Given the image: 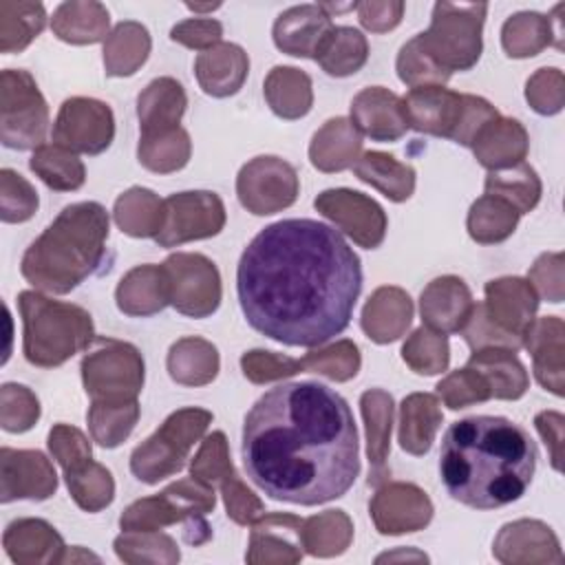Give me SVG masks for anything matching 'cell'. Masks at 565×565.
I'll return each mask as SVG.
<instances>
[{"mask_svg": "<svg viewBox=\"0 0 565 565\" xmlns=\"http://www.w3.org/2000/svg\"><path fill=\"white\" fill-rule=\"evenodd\" d=\"M9 7L18 20L0 11V33H2L0 49L4 53L22 51L33 38H38V33L44 29V22H46V13L40 2H18V4L9 2Z\"/></svg>", "mask_w": 565, "mask_h": 565, "instance_id": "obj_51", "label": "cell"}, {"mask_svg": "<svg viewBox=\"0 0 565 565\" xmlns=\"http://www.w3.org/2000/svg\"><path fill=\"white\" fill-rule=\"evenodd\" d=\"M115 221L130 236H157L163 221V201L146 188H130L115 201Z\"/></svg>", "mask_w": 565, "mask_h": 565, "instance_id": "obj_45", "label": "cell"}, {"mask_svg": "<svg viewBox=\"0 0 565 565\" xmlns=\"http://www.w3.org/2000/svg\"><path fill=\"white\" fill-rule=\"evenodd\" d=\"M185 7H188L190 11H214V9L221 7V2H214V4H196V2L192 4V2H188Z\"/></svg>", "mask_w": 565, "mask_h": 565, "instance_id": "obj_62", "label": "cell"}, {"mask_svg": "<svg viewBox=\"0 0 565 565\" xmlns=\"http://www.w3.org/2000/svg\"><path fill=\"white\" fill-rule=\"evenodd\" d=\"M247 477L274 501L320 505L360 475L358 428L347 399L320 382H282L243 422Z\"/></svg>", "mask_w": 565, "mask_h": 565, "instance_id": "obj_2", "label": "cell"}, {"mask_svg": "<svg viewBox=\"0 0 565 565\" xmlns=\"http://www.w3.org/2000/svg\"><path fill=\"white\" fill-rule=\"evenodd\" d=\"M221 35H223V26L218 20H212V18H190L170 29L172 42H179L188 49H196L201 53L216 46Z\"/></svg>", "mask_w": 565, "mask_h": 565, "instance_id": "obj_57", "label": "cell"}, {"mask_svg": "<svg viewBox=\"0 0 565 565\" xmlns=\"http://www.w3.org/2000/svg\"><path fill=\"white\" fill-rule=\"evenodd\" d=\"M236 194L252 214H274L296 201L298 174L294 166L278 157H256L241 168Z\"/></svg>", "mask_w": 565, "mask_h": 565, "instance_id": "obj_14", "label": "cell"}, {"mask_svg": "<svg viewBox=\"0 0 565 565\" xmlns=\"http://www.w3.org/2000/svg\"><path fill=\"white\" fill-rule=\"evenodd\" d=\"M49 448H51L53 457L60 461V466L64 468V475L73 472L90 461L88 439L82 435V430L66 426V424H57L51 428Z\"/></svg>", "mask_w": 565, "mask_h": 565, "instance_id": "obj_55", "label": "cell"}, {"mask_svg": "<svg viewBox=\"0 0 565 565\" xmlns=\"http://www.w3.org/2000/svg\"><path fill=\"white\" fill-rule=\"evenodd\" d=\"M2 470L24 475L15 483L2 488V503L13 499H46L55 492L57 479L49 459L38 450H11L2 448Z\"/></svg>", "mask_w": 565, "mask_h": 565, "instance_id": "obj_27", "label": "cell"}, {"mask_svg": "<svg viewBox=\"0 0 565 565\" xmlns=\"http://www.w3.org/2000/svg\"><path fill=\"white\" fill-rule=\"evenodd\" d=\"M331 29V18L318 4L291 7L274 22V44L287 55L316 60Z\"/></svg>", "mask_w": 565, "mask_h": 565, "instance_id": "obj_21", "label": "cell"}, {"mask_svg": "<svg viewBox=\"0 0 565 565\" xmlns=\"http://www.w3.org/2000/svg\"><path fill=\"white\" fill-rule=\"evenodd\" d=\"M139 161L152 172H172L188 163L190 159V137L183 128L170 132L141 137L139 139Z\"/></svg>", "mask_w": 565, "mask_h": 565, "instance_id": "obj_48", "label": "cell"}, {"mask_svg": "<svg viewBox=\"0 0 565 565\" xmlns=\"http://www.w3.org/2000/svg\"><path fill=\"white\" fill-rule=\"evenodd\" d=\"M170 302L168 278L161 265L130 269L117 287V307L128 316H150Z\"/></svg>", "mask_w": 565, "mask_h": 565, "instance_id": "obj_30", "label": "cell"}, {"mask_svg": "<svg viewBox=\"0 0 565 565\" xmlns=\"http://www.w3.org/2000/svg\"><path fill=\"white\" fill-rule=\"evenodd\" d=\"M470 148L488 170H508L525 159L527 132L516 119L497 117L477 132Z\"/></svg>", "mask_w": 565, "mask_h": 565, "instance_id": "obj_26", "label": "cell"}, {"mask_svg": "<svg viewBox=\"0 0 565 565\" xmlns=\"http://www.w3.org/2000/svg\"><path fill=\"white\" fill-rule=\"evenodd\" d=\"M519 216L521 214L510 203L483 194L468 212V234L483 245L505 241L514 232Z\"/></svg>", "mask_w": 565, "mask_h": 565, "instance_id": "obj_47", "label": "cell"}, {"mask_svg": "<svg viewBox=\"0 0 565 565\" xmlns=\"http://www.w3.org/2000/svg\"><path fill=\"white\" fill-rule=\"evenodd\" d=\"M53 31L71 44L99 42L108 38V11L99 2H64L53 15Z\"/></svg>", "mask_w": 565, "mask_h": 565, "instance_id": "obj_38", "label": "cell"}, {"mask_svg": "<svg viewBox=\"0 0 565 565\" xmlns=\"http://www.w3.org/2000/svg\"><path fill=\"white\" fill-rule=\"evenodd\" d=\"M170 377L179 384L199 386L216 377L218 353L216 349L201 338H185L170 347L168 353Z\"/></svg>", "mask_w": 565, "mask_h": 565, "instance_id": "obj_40", "label": "cell"}, {"mask_svg": "<svg viewBox=\"0 0 565 565\" xmlns=\"http://www.w3.org/2000/svg\"><path fill=\"white\" fill-rule=\"evenodd\" d=\"M413 318V302L399 287H380L366 302L362 311V329L366 335L386 344L397 340Z\"/></svg>", "mask_w": 565, "mask_h": 565, "instance_id": "obj_29", "label": "cell"}, {"mask_svg": "<svg viewBox=\"0 0 565 565\" xmlns=\"http://www.w3.org/2000/svg\"><path fill=\"white\" fill-rule=\"evenodd\" d=\"M265 99L282 119L305 117L311 108V77L294 66H276L265 79Z\"/></svg>", "mask_w": 565, "mask_h": 565, "instance_id": "obj_36", "label": "cell"}, {"mask_svg": "<svg viewBox=\"0 0 565 565\" xmlns=\"http://www.w3.org/2000/svg\"><path fill=\"white\" fill-rule=\"evenodd\" d=\"M494 556L503 563L563 561L558 539L541 521H516L503 525L494 543Z\"/></svg>", "mask_w": 565, "mask_h": 565, "instance_id": "obj_23", "label": "cell"}, {"mask_svg": "<svg viewBox=\"0 0 565 565\" xmlns=\"http://www.w3.org/2000/svg\"><path fill=\"white\" fill-rule=\"evenodd\" d=\"M353 172L360 181L377 188L386 199L399 203L406 201L415 190V170L408 163H399L395 157L369 150L364 152L355 166Z\"/></svg>", "mask_w": 565, "mask_h": 565, "instance_id": "obj_35", "label": "cell"}, {"mask_svg": "<svg viewBox=\"0 0 565 565\" xmlns=\"http://www.w3.org/2000/svg\"><path fill=\"white\" fill-rule=\"evenodd\" d=\"M82 377L97 404L137 402L143 386V360L132 344L99 338L97 349L82 362Z\"/></svg>", "mask_w": 565, "mask_h": 565, "instance_id": "obj_10", "label": "cell"}, {"mask_svg": "<svg viewBox=\"0 0 565 565\" xmlns=\"http://www.w3.org/2000/svg\"><path fill=\"white\" fill-rule=\"evenodd\" d=\"M150 53L148 29L139 22H119L104 44V64L108 75H132Z\"/></svg>", "mask_w": 565, "mask_h": 565, "instance_id": "obj_39", "label": "cell"}, {"mask_svg": "<svg viewBox=\"0 0 565 565\" xmlns=\"http://www.w3.org/2000/svg\"><path fill=\"white\" fill-rule=\"evenodd\" d=\"M536 459V444L523 426L499 415H472L446 428L439 477L455 501L497 510L525 494Z\"/></svg>", "mask_w": 565, "mask_h": 565, "instance_id": "obj_3", "label": "cell"}, {"mask_svg": "<svg viewBox=\"0 0 565 565\" xmlns=\"http://www.w3.org/2000/svg\"><path fill=\"white\" fill-rule=\"evenodd\" d=\"M523 347L532 353L534 375L545 391L563 395V320L558 316L539 318L525 333Z\"/></svg>", "mask_w": 565, "mask_h": 565, "instance_id": "obj_25", "label": "cell"}, {"mask_svg": "<svg viewBox=\"0 0 565 565\" xmlns=\"http://www.w3.org/2000/svg\"><path fill=\"white\" fill-rule=\"evenodd\" d=\"M351 124L373 141H397L408 130L404 99L382 86L364 88L351 102Z\"/></svg>", "mask_w": 565, "mask_h": 565, "instance_id": "obj_20", "label": "cell"}, {"mask_svg": "<svg viewBox=\"0 0 565 565\" xmlns=\"http://www.w3.org/2000/svg\"><path fill=\"white\" fill-rule=\"evenodd\" d=\"M49 108L26 71H2V143L7 148H40L46 135Z\"/></svg>", "mask_w": 565, "mask_h": 565, "instance_id": "obj_11", "label": "cell"}, {"mask_svg": "<svg viewBox=\"0 0 565 565\" xmlns=\"http://www.w3.org/2000/svg\"><path fill=\"white\" fill-rule=\"evenodd\" d=\"M185 110L183 86L172 77H159L146 86L137 99L141 137H152L179 128Z\"/></svg>", "mask_w": 565, "mask_h": 565, "instance_id": "obj_28", "label": "cell"}, {"mask_svg": "<svg viewBox=\"0 0 565 565\" xmlns=\"http://www.w3.org/2000/svg\"><path fill=\"white\" fill-rule=\"evenodd\" d=\"M369 57L366 38L353 26H333L322 42L316 62L335 77L358 73Z\"/></svg>", "mask_w": 565, "mask_h": 565, "instance_id": "obj_41", "label": "cell"}, {"mask_svg": "<svg viewBox=\"0 0 565 565\" xmlns=\"http://www.w3.org/2000/svg\"><path fill=\"white\" fill-rule=\"evenodd\" d=\"M221 490H223L227 516H232L236 523L247 525L263 514V503L243 486L236 472L221 483Z\"/></svg>", "mask_w": 565, "mask_h": 565, "instance_id": "obj_58", "label": "cell"}, {"mask_svg": "<svg viewBox=\"0 0 565 565\" xmlns=\"http://www.w3.org/2000/svg\"><path fill=\"white\" fill-rule=\"evenodd\" d=\"M408 128L435 137H448L461 146H472L477 132L499 117L483 97L459 95L444 86H415L404 97Z\"/></svg>", "mask_w": 565, "mask_h": 565, "instance_id": "obj_6", "label": "cell"}, {"mask_svg": "<svg viewBox=\"0 0 565 565\" xmlns=\"http://www.w3.org/2000/svg\"><path fill=\"white\" fill-rule=\"evenodd\" d=\"M362 415L366 424V455L371 461L369 483L377 486L386 477V457L391 448L393 424V397L386 391L373 388L360 397Z\"/></svg>", "mask_w": 565, "mask_h": 565, "instance_id": "obj_32", "label": "cell"}, {"mask_svg": "<svg viewBox=\"0 0 565 565\" xmlns=\"http://www.w3.org/2000/svg\"><path fill=\"white\" fill-rule=\"evenodd\" d=\"M404 2H358V15L362 26L382 33L399 24Z\"/></svg>", "mask_w": 565, "mask_h": 565, "instance_id": "obj_60", "label": "cell"}, {"mask_svg": "<svg viewBox=\"0 0 565 565\" xmlns=\"http://www.w3.org/2000/svg\"><path fill=\"white\" fill-rule=\"evenodd\" d=\"M371 516L382 534L415 532L430 521L433 503L413 483H388L373 497Z\"/></svg>", "mask_w": 565, "mask_h": 565, "instance_id": "obj_19", "label": "cell"}, {"mask_svg": "<svg viewBox=\"0 0 565 565\" xmlns=\"http://www.w3.org/2000/svg\"><path fill=\"white\" fill-rule=\"evenodd\" d=\"M4 547L15 563H33L42 561L40 550L46 554L49 561H62L57 554L64 550V543L62 536L46 521L22 519L7 527Z\"/></svg>", "mask_w": 565, "mask_h": 565, "instance_id": "obj_37", "label": "cell"}, {"mask_svg": "<svg viewBox=\"0 0 565 565\" xmlns=\"http://www.w3.org/2000/svg\"><path fill=\"white\" fill-rule=\"evenodd\" d=\"M115 137V119L108 104L90 97H71L62 104L53 124V143L73 152L99 154Z\"/></svg>", "mask_w": 565, "mask_h": 565, "instance_id": "obj_16", "label": "cell"}, {"mask_svg": "<svg viewBox=\"0 0 565 565\" xmlns=\"http://www.w3.org/2000/svg\"><path fill=\"white\" fill-rule=\"evenodd\" d=\"M249 71V60L238 44L218 42L216 46L199 53L194 62L196 79L203 93L212 97L234 95Z\"/></svg>", "mask_w": 565, "mask_h": 565, "instance_id": "obj_24", "label": "cell"}, {"mask_svg": "<svg viewBox=\"0 0 565 565\" xmlns=\"http://www.w3.org/2000/svg\"><path fill=\"white\" fill-rule=\"evenodd\" d=\"M536 307L539 296L532 282L523 278H499L486 285L483 311L488 320L521 342L534 322Z\"/></svg>", "mask_w": 565, "mask_h": 565, "instance_id": "obj_18", "label": "cell"}, {"mask_svg": "<svg viewBox=\"0 0 565 565\" xmlns=\"http://www.w3.org/2000/svg\"><path fill=\"white\" fill-rule=\"evenodd\" d=\"M168 278L170 305L192 318H205L221 302V278L212 260L201 254H172L161 265Z\"/></svg>", "mask_w": 565, "mask_h": 565, "instance_id": "obj_13", "label": "cell"}, {"mask_svg": "<svg viewBox=\"0 0 565 565\" xmlns=\"http://www.w3.org/2000/svg\"><path fill=\"white\" fill-rule=\"evenodd\" d=\"M545 446L550 448V461L554 470H561V450H563V415L556 411L539 413L534 419Z\"/></svg>", "mask_w": 565, "mask_h": 565, "instance_id": "obj_61", "label": "cell"}, {"mask_svg": "<svg viewBox=\"0 0 565 565\" xmlns=\"http://www.w3.org/2000/svg\"><path fill=\"white\" fill-rule=\"evenodd\" d=\"M486 194L510 203L519 214L536 207L541 199V181L532 166L516 163L508 170H494L486 177Z\"/></svg>", "mask_w": 565, "mask_h": 565, "instance_id": "obj_43", "label": "cell"}, {"mask_svg": "<svg viewBox=\"0 0 565 565\" xmlns=\"http://www.w3.org/2000/svg\"><path fill=\"white\" fill-rule=\"evenodd\" d=\"M139 417V404H97L93 402L88 411V426L93 439L104 448L119 446L132 430Z\"/></svg>", "mask_w": 565, "mask_h": 565, "instance_id": "obj_49", "label": "cell"}, {"mask_svg": "<svg viewBox=\"0 0 565 565\" xmlns=\"http://www.w3.org/2000/svg\"><path fill=\"white\" fill-rule=\"evenodd\" d=\"M108 214L95 201L66 205L22 256V276L53 294H66L95 274L106 254Z\"/></svg>", "mask_w": 565, "mask_h": 565, "instance_id": "obj_4", "label": "cell"}, {"mask_svg": "<svg viewBox=\"0 0 565 565\" xmlns=\"http://www.w3.org/2000/svg\"><path fill=\"white\" fill-rule=\"evenodd\" d=\"M475 302L461 278L441 276L422 291V320L437 333H459L472 316Z\"/></svg>", "mask_w": 565, "mask_h": 565, "instance_id": "obj_22", "label": "cell"}, {"mask_svg": "<svg viewBox=\"0 0 565 565\" xmlns=\"http://www.w3.org/2000/svg\"><path fill=\"white\" fill-rule=\"evenodd\" d=\"M552 18H545L534 11H521L505 20L501 31L503 49L510 57H532L541 49L550 46L554 40ZM556 46L563 49V42L556 38Z\"/></svg>", "mask_w": 565, "mask_h": 565, "instance_id": "obj_42", "label": "cell"}, {"mask_svg": "<svg viewBox=\"0 0 565 565\" xmlns=\"http://www.w3.org/2000/svg\"><path fill=\"white\" fill-rule=\"evenodd\" d=\"M353 527L342 510H327L318 516L302 521L300 543L313 556L342 554L351 541Z\"/></svg>", "mask_w": 565, "mask_h": 565, "instance_id": "obj_46", "label": "cell"}, {"mask_svg": "<svg viewBox=\"0 0 565 565\" xmlns=\"http://www.w3.org/2000/svg\"><path fill=\"white\" fill-rule=\"evenodd\" d=\"M530 282L550 302L563 300V254H543L530 269Z\"/></svg>", "mask_w": 565, "mask_h": 565, "instance_id": "obj_59", "label": "cell"}, {"mask_svg": "<svg viewBox=\"0 0 565 565\" xmlns=\"http://www.w3.org/2000/svg\"><path fill=\"white\" fill-rule=\"evenodd\" d=\"M360 148L362 139L355 126L344 117H335L313 135L309 159L322 172H340L355 166Z\"/></svg>", "mask_w": 565, "mask_h": 565, "instance_id": "obj_31", "label": "cell"}, {"mask_svg": "<svg viewBox=\"0 0 565 565\" xmlns=\"http://www.w3.org/2000/svg\"><path fill=\"white\" fill-rule=\"evenodd\" d=\"M362 291V265L338 230L282 218L243 249L236 294L245 320L287 347H320L340 335Z\"/></svg>", "mask_w": 565, "mask_h": 565, "instance_id": "obj_1", "label": "cell"}, {"mask_svg": "<svg viewBox=\"0 0 565 565\" xmlns=\"http://www.w3.org/2000/svg\"><path fill=\"white\" fill-rule=\"evenodd\" d=\"M437 393L446 402V406L452 411L463 408L475 402H486L492 397L486 377L479 371H475L472 366L450 373L446 380H441L437 384Z\"/></svg>", "mask_w": 565, "mask_h": 565, "instance_id": "obj_53", "label": "cell"}, {"mask_svg": "<svg viewBox=\"0 0 565 565\" xmlns=\"http://www.w3.org/2000/svg\"><path fill=\"white\" fill-rule=\"evenodd\" d=\"M234 475V468L230 463V455H227V444H225V435L223 433H212L199 455L192 459V477L214 486V483H223L227 477Z\"/></svg>", "mask_w": 565, "mask_h": 565, "instance_id": "obj_54", "label": "cell"}, {"mask_svg": "<svg viewBox=\"0 0 565 565\" xmlns=\"http://www.w3.org/2000/svg\"><path fill=\"white\" fill-rule=\"evenodd\" d=\"M64 477H66V486H68L75 503L82 510L97 512L113 501V494H115L113 477L104 466L95 463L93 459L86 466H82L73 472H66Z\"/></svg>", "mask_w": 565, "mask_h": 565, "instance_id": "obj_50", "label": "cell"}, {"mask_svg": "<svg viewBox=\"0 0 565 565\" xmlns=\"http://www.w3.org/2000/svg\"><path fill=\"white\" fill-rule=\"evenodd\" d=\"M225 207L214 192H179L163 201V221L154 241L161 247L207 238L223 230Z\"/></svg>", "mask_w": 565, "mask_h": 565, "instance_id": "obj_15", "label": "cell"}, {"mask_svg": "<svg viewBox=\"0 0 565 565\" xmlns=\"http://www.w3.org/2000/svg\"><path fill=\"white\" fill-rule=\"evenodd\" d=\"M525 97L541 115H554L563 108V73L558 68H541L527 79Z\"/></svg>", "mask_w": 565, "mask_h": 565, "instance_id": "obj_56", "label": "cell"}, {"mask_svg": "<svg viewBox=\"0 0 565 565\" xmlns=\"http://www.w3.org/2000/svg\"><path fill=\"white\" fill-rule=\"evenodd\" d=\"M210 422L212 413L203 408H181L172 413L152 437L132 450V475L139 481L157 483L159 479L179 472L190 446L203 435Z\"/></svg>", "mask_w": 565, "mask_h": 565, "instance_id": "obj_9", "label": "cell"}, {"mask_svg": "<svg viewBox=\"0 0 565 565\" xmlns=\"http://www.w3.org/2000/svg\"><path fill=\"white\" fill-rule=\"evenodd\" d=\"M241 366L245 377H249L256 384L287 377L300 371H311L338 382H347L360 369V353L353 342L342 340L324 351H313L302 360L282 358L271 351H249L241 358Z\"/></svg>", "mask_w": 565, "mask_h": 565, "instance_id": "obj_12", "label": "cell"}, {"mask_svg": "<svg viewBox=\"0 0 565 565\" xmlns=\"http://www.w3.org/2000/svg\"><path fill=\"white\" fill-rule=\"evenodd\" d=\"M486 13V2H437L433 7L430 29L417 33L411 42L441 75L450 77L452 71H468L481 55V26Z\"/></svg>", "mask_w": 565, "mask_h": 565, "instance_id": "obj_7", "label": "cell"}, {"mask_svg": "<svg viewBox=\"0 0 565 565\" xmlns=\"http://www.w3.org/2000/svg\"><path fill=\"white\" fill-rule=\"evenodd\" d=\"M514 353L503 347H486L470 355L468 366L486 377L492 397L519 399L527 391V373Z\"/></svg>", "mask_w": 565, "mask_h": 565, "instance_id": "obj_33", "label": "cell"}, {"mask_svg": "<svg viewBox=\"0 0 565 565\" xmlns=\"http://www.w3.org/2000/svg\"><path fill=\"white\" fill-rule=\"evenodd\" d=\"M29 166L51 190L60 192L77 190L86 179L84 163L77 159V154L57 143L35 148Z\"/></svg>", "mask_w": 565, "mask_h": 565, "instance_id": "obj_44", "label": "cell"}, {"mask_svg": "<svg viewBox=\"0 0 565 565\" xmlns=\"http://www.w3.org/2000/svg\"><path fill=\"white\" fill-rule=\"evenodd\" d=\"M20 313L24 320V358L35 366H60L86 349L95 335L90 313L82 307L35 291L20 294Z\"/></svg>", "mask_w": 565, "mask_h": 565, "instance_id": "obj_5", "label": "cell"}, {"mask_svg": "<svg viewBox=\"0 0 565 565\" xmlns=\"http://www.w3.org/2000/svg\"><path fill=\"white\" fill-rule=\"evenodd\" d=\"M214 488L199 479H183L166 488L161 494L139 499L126 508L119 519L121 530L126 532H157L163 525L188 519L185 541L190 543L192 532L203 530L210 534L203 514L214 508Z\"/></svg>", "mask_w": 565, "mask_h": 565, "instance_id": "obj_8", "label": "cell"}, {"mask_svg": "<svg viewBox=\"0 0 565 565\" xmlns=\"http://www.w3.org/2000/svg\"><path fill=\"white\" fill-rule=\"evenodd\" d=\"M441 424L439 399L430 393H413L399 411V446L411 455H426Z\"/></svg>", "mask_w": 565, "mask_h": 565, "instance_id": "obj_34", "label": "cell"}, {"mask_svg": "<svg viewBox=\"0 0 565 565\" xmlns=\"http://www.w3.org/2000/svg\"><path fill=\"white\" fill-rule=\"evenodd\" d=\"M313 205L358 245L373 249L384 241L386 214L373 199L364 196L362 192H353L347 188L324 190L313 201Z\"/></svg>", "mask_w": 565, "mask_h": 565, "instance_id": "obj_17", "label": "cell"}, {"mask_svg": "<svg viewBox=\"0 0 565 565\" xmlns=\"http://www.w3.org/2000/svg\"><path fill=\"white\" fill-rule=\"evenodd\" d=\"M404 362L422 375H435L448 366V340L446 333H437L428 327L417 329L402 347Z\"/></svg>", "mask_w": 565, "mask_h": 565, "instance_id": "obj_52", "label": "cell"}]
</instances>
